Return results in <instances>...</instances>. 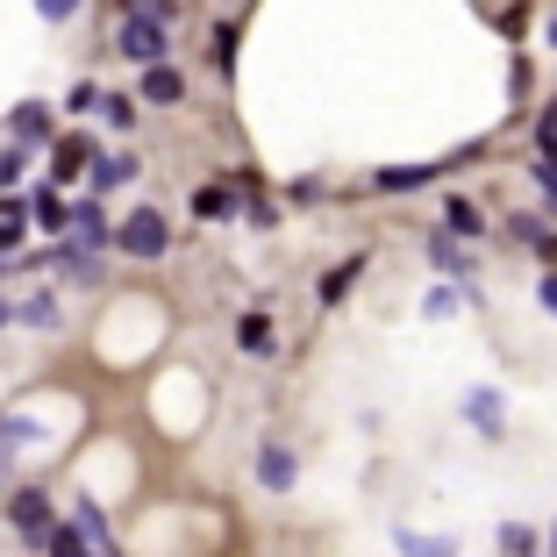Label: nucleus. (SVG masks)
<instances>
[{
    "label": "nucleus",
    "mask_w": 557,
    "mask_h": 557,
    "mask_svg": "<svg viewBox=\"0 0 557 557\" xmlns=\"http://www.w3.org/2000/svg\"><path fill=\"white\" fill-rule=\"evenodd\" d=\"M144 100H150V108H180V100H186V72L180 65H150L144 72Z\"/></svg>",
    "instance_id": "13"
},
{
    "label": "nucleus",
    "mask_w": 557,
    "mask_h": 557,
    "mask_svg": "<svg viewBox=\"0 0 557 557\" xmlns=\"http://www.w3.org/2000/svg\"><path fill=\"white\" fill-rule=\"evenodd\" d=\"M443 222H450V236H458V244H465V236H479V230H486V222H479V208H472L465 194H450V200H443Z\"/></svg>",
    "instance_id": "20"
},
{
    "label": "nucleus",
    "mask_w": 557,
    "mask_h": 557,
    "mask_svg": "<svg viewBox=\"0 0 557 557\" xmlns=\"http://www.w3.org/2000/svg\"><path fill=\"white\" fill-rule=\"evenodd\" d=\"M100 122L129 136V129H136V100H129V94H108V100H100Z\"/></svg>",
    "instance_id": "23"
},
{
    "label": "nucleus",
    "mask_w": 557,
    "mask_h": 557,
    "mask_svg": "<svg viewBox=\"0 0 557 557\" xmlns=\"http://www.w3.org/2000/svg\"><path fill=\"white\" fill-rule=\"evenodd\" d=\"M29 214H36V230H50V236H65V230H72V208H65V194H58V186H36Z\"/></svg>",
    "instance_id": "14"
},
{
    "label": "nucleus",
    "mask_w": 557,
    "mask_h": 557,
    "mask_svg": "<svg viewBox=\"0 0 557 557\" xmlns=\"http://www.w3.org/2000/svg\"><path fill=\"white\" fill-rule=\"evenodd\" d=\"M536 186H543V208L557 214V158H536Z\"/></svg>",
    "instance_id": "27"
},
{
    "label": "nucleus",
    "mask_w": 557,
    "mask_h": 557,
    "mask_svg": "<svg viewBox=\"0 0 557 557\" xmlns=\"http://www.w3.org/2000/svg\"><path fill=\"white\" fill-rule=\"evenodd\" d=\"M429 180H443V164H386V172H372V194H414Z\"/></svg>",
    "instance_id": "12"
},
{
    "label": "nucleus",
    "mask_w": 557,
    "mask_h": 557,
    "mask_svg": "<svg viewBox=\"0 0 557 557\" xmlns=\"http://www.w3.org/2000/svg\"><path fill=\"white\" fill-rule=\"evenodd\" d=\"M500 550L508 557H536V529L529 522H500Z\"/></svg>",
    "instance_id": "24"
},
{
    "label": "nucleus",
    "mask_w": 557,
    "mask_h": 557,
    "mask_svg": "<svg viewBox=\"0 0 557 557\" xmlns=\"http://www.w3.org/2000/svg\"><path fill=\"white\" fill-rule=\"evenodd\" d=\"M50 557H100V550H94V536H86V529L58 522V529H50Z\"/></svg>",
    "instance_id": "21"
},
{
    "label": "nucleus",
    "mask_w": 557,
    "mask_h": 557,
    "mask_svg": "<svg viewBox=\"0 0 557 557\" xmlns=\"http://www.w3.org/2000/svg\"><path fill=\"white\" fill-rule=\"evenodd\" d=\"M136 172H144V164H136V150H115V158H94V172H86V194H122V186H136Z\"/></svg>",
    "instance_id": "7"
},
{
    "label": "nucleus",
    "mask_w": 557,
    "mask_h": 557,
    "mask_svg": "<svg viewBox=\"0 0 557 557\" xmlns=\"http://www.w3.org/2000/svg\"><path fill=\"white\" fill-rule=\"evenodd\" d=\"M294 479H300V458L286 450V443H264L258 450V486L264 493H294Z\"/></svg>",
    "instance_id": "11"
},
{
    "label": "nucleus",
    "mask_w": 557,
    "mask_h": 557,
    "mask_svg": "<svg viewBox=\"0 0 557 557\" xmlns=\"http://www.w3.org/2000/svg\"><path fill=\"white\" fill-rule=\"evenodd\" d=\"M115 250H129L136 264H158L164 250H172V222H164L158 208H129V222L115 230Z\"/></svg>",
    "instance_id": "1"
},
{
    "label": "nucleus",
    "mask_w": 557,
    "mask_h": 557,
    "mask_svg": "<svg viewBox=\"0 0 557 557\" xmlns=\"http://www.w3.org/2000/svg\"><path fill=\"white\" fill-rule=\"evenodd\" d=\"M214 72H222V79L236 72V22H222V29H214Z\"/></svg>",
    "instance_id": "25"
},
{
    "label": "nucleus",
    "mask_w": 557,
    "mask_h": 557,
    "mask_svg": "<svg viewBox=\"0 0 557 557\" xmlns=\"http://www.w3.org/2000/svg\"><path fill=\"white\" fill-rule=\"evenodd\" d=\"M8 129H15V150L58 144V129H50V108H44V100H22V108H8Z\"/></svg>",
    "instance_id": "6"
},
{
    "label": "nucleus",
    "mask_w": 557,
    "mask_h": 557,
    "mask_svg": "<svg viewBox=\"0 0 557 557\" xmlns=\"http://www.w3.org/2000/svg\"><path fill=\"white\" fill-rule=\"evenodd\" d=\"M29 230H36V214H29V200H15V194H0V264H8V258H22V244H29Z\"/></svg>",
    "instance_id": "8"
},
{
    "label": "nucleus",
    "mask_w": 557,
    "mask_h": 557,
    "mask_svg": "<svg viewBox=\"0 0 557 557\" xmlns=\"http://www.w3.org/2000/svg\"><path fill=\"white\" fill-rule=\"evenodd\" d=\"M465 300H479V294H472V286H450V278H443V286H429V294H422V314H429V322H450Z\"/></svg>",
    "instance_id": "16"
},
{
    "label": "nucleus",
    "mask_w": 557,
    "mask_h": 557,
    "mask_svg": "<svg viewBox=\"0 0 557 557\" xmlns=\"http://www.w3.org/2000/svg\"><path fill=\"white\" fill-rule=\"evenodd\" d=\"M65 244H72V250H86V258H100V250L115 244V230H108V214H100V200H94V194L72 200V230H65Z\"/></svg>",
    "instance_id": "3"
},
{
    "label": "nucleus",
    "mask_w": 557,
    "mask_h": 557,
    "mask_svg": "<svg viewBox=\"0 0 557 557\" xmlns=\"http://www.w3.org/2000/svg\"><path fill=\"white\" fill-rule=\"evenodd\" d=\"M400 557H458V536H422V529H394Z\"/></svg>",
    "instance_id": "15"
},
{
    "label": "nucleus",
    "mask_w": 557,
    "mask_h": 557,
    "mask_svg": "<svg viewBox=\"0 0 557 557\" xmlns=\"http://www.w3.org/2000/svg\"><path fill=\"white\" fill-rule=\"evenodd\" d=\"M429 264H436V272L450 278V286H472V250H465L450 230H436V236H429Z\"/></svg>",
    "instance_id": "9"
},
{
    "label": "nucleus",
    "mask_w": 557,
    "mask_h": 557,
    "mask_svg": "<svg viewBox=\"0 0 557 557\" xmlns=\"http://www.w3.org/2000/svg\"><path fill=\"white\" fill-rule=\"evenodd\" d=\"M536 300H543V314L557 322V272H543V278H536Z\"/></svg>",
    "instance_id": "31"
},
{
    "label": "nucleus",
    "mask_w": 557,
    "mask_h": 557,
    "mask_svg": "<svg viewBox=\"0 0 557 557\" xmlns=\"http://www.w3.org/2000/svg\"><path fill=\"white\" fill-rule=\"evenodd\" d=\"M86 172H94V136L86 129L58 136V144H50V186H72V180H86Z\"/></svg>",
    "instance_id": "5"
},
{
    "label": "nucleus",
    "mask_w": 557,
    "mask_h": 557,
    "mask_svg": "<svg viewBox=\"0 0 557 557\" xmlns=\"http://www.w3.org/2000/svg\"><path fill=\"white\" fill-rule=\"evenodd\" d=\"M8 529H15L22 543H36V550H50V529H58V515H50V500L36 486H8Z\"/></svg>",
    "instance_id": "2"
},
{
    "label": "nucleus",
    "mask_w": 557,
    "mask_h": 557,
    "mask_svg": "<svg viewBox=\"0 0 557 557\" xmlns=\"http://www.w3.org/2000/svg\"><path fill=\"white\" fill-rule=\"evenodd\" d=\"M8 322H15V300H8V294H0V329H8Z\"/></svg>",
    "instance_id": "32"
},
{
    "label": "nucleus",
    "mask_w": 557,
    "mask_h": 557,
    "mask_svg": "<svg viewBox=\"0 0 557 557\" xmlns=\"http://www.w3.org/2000/svg\"><path fill=\"white\" fill-rule=\"evenodd\" d=\"M358 278H364V250H358V258H344L336 272H322V308H344V294L358 286Z\"/></svg>",
    "instance_id": "17"
},
{
    "label": "nucleus",
    "mask_w": 557,
    "mask_h": 557,
    "mask_svg": "<svg viewBox=\"0 0 557 557\" xmlns=\"http://www.w3.org/2000/svg\"><path fill=\"white\" fill-rule=\"evenodd\" d=\"M100 100H108L100 86H72V94H65V115H86V108H100Z\"/></svg>",
    "instance_id": "28"
},
{
    "label": "nucleus",
    "mask_w": 557,
    "mask_h": 557,
    "mask_svg": "<svg viewBox=\"0 0 557 557\" xmlns=\"http://www.w3.org/2000/svg\"><path fill=\"white\" fill-rule=\"evenodd\" d=\"M15 322H29V329H58V322H65V308H58V294H29V300H15Z\"/></svg>",
    "instance_id": "18"
},
{
    "label": "nucleus",
    "mask_w": 557,
    "mask_h": 557,
    "mask_svg": "<svg viewBox=\"0 0 557 557\" xmlns=\"http://www.w3.org/2000/svg\"><path fill=\"white\" fill-rule=\"evenodd\" d=\"M286 200H294V208H314V200H322V180H294V186H286Z\"/></svg>",
    "instance_id": "30"
},
{
    "label": "nucleus",
    "mask_w": 557,
    "mask_h": 557,
    "mask_svg": "<svg viewBox=\"0 0 557 557\" xmlns=\"http://www.w3.org/2000/svg\"><path fill=\"white\" fill-rule=\"evenodd\" d=\"M543 557H557V522H550V536H543Z\"/></svg>",
    "instance_id": "33"
},
{
    "label": "nucleus",
    "mask_w": 557,
    "mask_h": 557,
    "mask_svg": "<svg viewBox=\"0 0 557 557\" xmlns=\"http://www.w3.org/2000/svg\"><path fill=\"white\" fill-rule=\"evenodd\" d=\"M536 150L557 158V100H543V115H536Z\"/></svg>",
    "instance_id": "26"
},
{
    "label": "nucleus",
    "mask_w": 557,
    "mask_h": 557,
    "mask_svg": "<svg viewBox=\"0 0 557 557\" xmlns=\"http://www.w3.org/2000/svg\"><path fill=\"white\" fill-rule=\"evenodd\" d=\"M122 15H144V22H158V29H172V22H180V0H122Z\"/></svg>",
    "instance_id": "22"
},
{
    "label": "nucleus",
    "mask_w": 557,
    "mask_h": 557,
    "mask_svg": "<svg viewBox=\"0 0 557 557\" xmlns=\"http://www.w3.org/2000/svg\"><path fill=\"white\" fill-rule=\"evenodd\" d=\"M236 350H250V358H272V322H264V314H244V322H236Z\"/></svg>",
    "instance_id": "19"
},
{
    "label": "nucleus",
    "mask_w": 557,
    "mask_h": 557,
    "mask_svg": "<svg viewBox=\"0 0 557 557\" xmlns=\"http://www.w3.org/2000/svg\"><path fill=\"white\" fill-rule=\"evenodd\" d=\"M543 36H550V44H557V15H550V22H543Z\"/></svg>",
    "instance_id": "34"
},
{
    "label": "nucleus",
    "mask_w": 557,
    "mask_h": 557,
    "mask_svg": "<svg viewBox=\"0 0 557 557\" xmlns=\"http://www.w3.org/2000/svg\"><path fill=\"white\" fill-rule=\"evenodd\" d=\"M79 8H86V0H36V15H44V22H72Z\"/></svg>",
    "instance_id": "29"
},
{
    "label": "nucleus",
    "mask_w": 557,
    "mask_h": 557,
    "mask_svg": "<svg viewBox=\"0 0 557 557\" xmlns=\"http://www.w3.org/2000/svg\"><path fill=\"white\" fill-rule=\"evenodd\" d=\"M465 422H472L479 436H508V400L493 394V386H472V394H465Z\"/></svg>",
    "instance_id": "10"
},
{
    "label": "nucleus",
    "mask_w": 557,
    "mask_h": 557,
    "mask_svg": "<svg viewBox=\"0 0 557 557\" xmlns=\"http://www.w3.org/2000/svg\"><path fill=\"white\" fill-rule=\"evenodd\" d=\"M164 36H172V29H158V22H144V15H122L115 50L136 58V65H164Z\"/></svg>",
    "instance_id": "4"
}]
</instances>
